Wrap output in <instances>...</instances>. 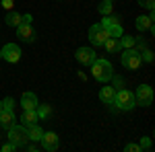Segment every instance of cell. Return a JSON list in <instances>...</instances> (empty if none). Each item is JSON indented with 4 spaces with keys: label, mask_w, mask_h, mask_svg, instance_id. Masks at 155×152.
Segmentation results:
<instances>
[{
    "label": "cell",
    "mask_w": 155,
    "mask_h": 152,
    "mask_svg": "<svg viewBox=\"0 0 155 152\" xmlns=\"http://www.w3.org/2000/svg\"><path fill=\"white\" fill-rule=\"evenodd\" d=\"M124 150H126V152H143L139 144H126V146H124Z\"/></svg>",
    "instance_id": "83f0119b"
},
{
    "label": "cell",
    "mask_w": 155,
    "mask_h": 152,
    "mask_svg": "<svg viewBox=\"0 0 155 152\" xmlns=\"http://www.w3.org/2000/svg\"><path fill=\"white\" fill-rule=\"evenodd\" d=\"M37 105H39V101H37L35 93H23V97H21V107H23V111H27V109H35Z\"/></svg>",
    "instance_id": "4fadbf2b"
},
{
    "label": "cell",
    "mask_w": 155,
    "mask_h": 152,
    "mask_svg": "<svg viewBox=\"0 0 155 152\" xmlns=\"http://www.w3.org/2000/svg\"><path fill=\"white\" fill-rule=\"evenodd\" d=\"M35 113L39 119H48L52 115V105H37L35 107Z\"/></svg>",
    "instance_id": "ffe728a7"
},
{
    "label": "cell",
    "mask_w": 155,
    "mask_h": 152,
    "mask_svg": "<svg viewBox=\"0 0 155 152\" xmlns=\"http://www.w3.org/2000/svg\"><path fill=\"white\" fill-rule=\"evenodd\" d=\"M37 121H39V117H37L35 109H27V111H23V115H21V126L31 128V126H35Z\"/></svg>",
    "instance_id": "5bb4252c"
},
{
    "label": "cell",
    "mask_w": 155,
    "mask_h": 152,
    "mask_svg": "<svg viewBox=\"0 0 155 152\" xmlns=\"http://www.w3.org/2000/svg\"><path fill=\"white\" fill-rule=\"evenodd\" d=\"M139 146H141V150H151L153 142H151V138H147V136H145V138H141V144H139Z\"/></svg>",
    "instance_id": "484cf974"
},
{
    "label": "cell",
    "mask_w": 155,
    "mask_h": 152,
    "mask_svg": "<svg viewBox=\"0 0 155 152\" xmlns=\"http://www.w3.org/2000/svg\"><path fill=\"white\" fill-rule=\"evenodd\" d=\"M8 142H12L17 146V150H23L25 144L29 142V138H27V128L21 126V123H12L11 128H8Z\"/></svg>",
    "instance_id": "3957f363"
},
{
    "label": "cell",
    "mask_w": 155,
    "mask_h": 152,
    "mask_svg": "<svg viewBox=\"0 0 155 152\" xmlns=\"http://www.w3.org/2000/svg\"><path fill=\"white\" fill-rule=\"evenodd\" d=\"M112 4H114V2H110V0H101V4L97 6V11L101 12L104 17H106V14H112V11H114V6H112Z\"/></svg>",
    "instance_id": "7402d4cb"
},
{
    "label": "cell",
    "mask_w": 155,
    "mask_h": 152,
    "mask_svg": "<svg viewBox=\"0 0 155 152\" xmlns=\"http://www.w3.org/2000/svg\"><path fill=\"white\" fill-rule=\"evenodd\" d=\"M0 60H2V51H0Z\"/></svg>",
    "instance_id": "836d02e7"
},
{
    "label": "cell",
    "mask_w": 155,
    "mask_h": 152,
    "mask_svg": "<svg viewBox=\"0 0 155 152\" xmlns=\"http://www.w3.org/2000/svg\"><path fill=\"white\" fill-rule=\"evenodd\" d=\"M134 103L141 107H149L153 103V88L149 84H141L137 88V93H134Z\"/></svg>",
    "instance_id": "52a82bcc"
},
{
    "label": "cell",
    "mask_w": 155,
    "mask_h": 152,
    "mask_svg": "<svg viewBox=\"0 0 155 152\" xmlns=\"http://www.w3.org/2000/svg\"><path fill=\"white\" fill-rule=\"evenodd\" d=\"M39 142H41V148L48 152H56L60 146V138L56 132H44V136H41Z\"/></svg>",
    "instance_id": "30bf717a"
},
{
    "label": "cell",
    "mask_w": 155,
    "mask_h": 152,
    "mask_svg": "<svg viewBox=\"0 0 155 152\" xmlns=\"http://www.w3.org/2000/svg\"><path fill=\"white\" fill-rule=\"evenodd\" d=\"M15 29H17V37H19L21 41H25V43H33V41H35V29H33L31 23H23V21H21Z\"/></svg>",
    "instance_id": "ba28073f"
},
{
    "label": "cell",
    "mask_w": 155,
    "mask_h": 152,
    "mask_svg": "<svg viewBox=\"0 0 155 152\" xmlns=\"http://www.w3.org/2000/svg\"><path fill=\"white\" fill-rule=\"evenodd\" d=\"M104 47H106L107 54H118V51H122V45H120L118 37H107L106 43H104Z\"/></svg>",
    "instance_id": "e0dca14e"
},
{
    "label": "cell",
    "mask_w": 155,
    "mask_h": 152,
    "mask_svg": "<svg viewBox=\"0 0 155 152\" xmlns=\"http://www.w3.org/2000/svg\"><path fill=\"white\" fill-rule=\"evenodd\" d=\"M107 37H110V33L101 23H95L89 27V41L93 43V47H104Z\"/></svg>",
    "instance_id": "5b68a950"
},
{
    "label": "cell",
    "mask_w": 155,
    "mask_h": 152,
    "mask_svg": "<svg viewBox=\"0 0 155 152\" xmlns=\"http://www.w3.org/2000/svg\"><path fill=\"white\" fill-rule=\"evenodd\" d=\"M2 6H4L6 11H12V6H15V2H12V0H2Z\"/></svg>",
    "instance_id": "f546056e"
},
{
    "label": "cell",
    "mask_w": 155,
    "mask_h": 152,
    "mask_svg": "<svg viewBox=\"0 0 155 152\" xmlns=\"http://www.w3.org/2000/svg\"><path fill=\"white\" fill-rule=\"evenodd\" d=\"M120 62H122L124 68H128V70H137V68L141 66V62H143V60H141V51H139L137 47H128V49L122 51Z\"/></svg>",
    "instance_id": "277c9868"
},
{
    "label": "cell",
    "mask_w": 155,
    "mask_h": 152,
    "mask_svg": "<svg viewBox=\"0 0 155 152\" xmlns=\"http://www.w3.org/2000/svg\"><path fill=\"white\" fill-rule=\"evenodd\" d=\"M114 95H116V88L114 86H104L99 91V101L104 105H114Z\"/></svg>",
    "instance_id": "9a60e30c"
},
{
    "label": "cell",
    "mask_w": 155,
    "mask_h": 152,
    "mask_svg": "<svg viewBox=\"0 0 155 152\" xmlns=\"http://www.w3.org/2000/svg\"><path fill=\"white\" fill-rule=\"evenodd\" d=\"M141 60H143V62H149V64H151V62H153V51H151L149 47H145L143 51H141Z\"/></svg>",
    "instance_id": "cb8c5ba5"
},
{
    "label": "cell",
    "mask_w": 155,
    "mask_h": 152,
    "mask_svg": "<svg viewBox=\"0 0 155 152\" xmlns=\"http://www.w3.org/2000/svg\"><path fill=\"white\" fill-rule=\"evenodd\" d=\"M118 39H120V45H122V49L134 47V37H132V35H124V33H122V35H120Z\"/></svg>",
    "instance_id": "44dd1931"
},
{
    "label": "cell",
    "mask_w": 155,
    "mask_h": 152,
    "mask_svg": "<svg viewBox=\"0 0 155 152\" xmlns=\"http://www.w3.org/2000/svg\"><path fill=\"white\" fill-rule=\"evenodd\" d=\"M23 19H21V14L17 11H8V14H6V19H4V23L8 25V27H17V25L21 23Z\"/></svg>",
    "instance_id": "d6986e66"
},
{
    "label": "cell",
    "mask_w": 155,
    "mask_h": 152,
    "mask_svg": "<svg viewBox=\"0 0 155 152\" xmlns=\"http://www.w3.org/2000/svg\"><path fill=\"white\" fill-rule=\"evenodd\" d=\"M101 25L107 29L110 37H120L122 33H124V29H122V21H120V17H116V14H106L104 21H101Z\"/></svg>",
    "instance_id": "8992f818"
},
{
    "label": "cell",
    "mask_w": 155,
    "mask_h": 152,
    "mask_svg": "<svg viewBox=\"0 0 155 152\" xmlns=\"http://www.w3.org/2000/svg\"><path fill=\"white\" fill-rule=\"evenodd\" d=\"M110 80H114V88H124V78L122 76H112Z\"/></svg>",
    "instance_id": "4316f807"
},
{
    "label": "cell",
    "mask_w": 155,
    "mask_h": 152,
    "mask_svg": "<svg viewBox=\"0 0 155 152\" xmlns=\"http://www.w3.org/2000/svg\"><path fill=\"white\" fill-rule=\"evenodd\" d=\"M41 136H44V129L39 128V126H31V128H27V138H29V142H39L41 140Z\"/></svg>",
    "instance_id": "ac0fdd59"
},
{
    "label": "cell",
    "mask_w": 155,
    "mask_h": 152,
    "mask_svg": "<svg viewBox=\"0 0 155 152\" xmlns=\"http://www.w3.org/2000/svg\"><path fill=\"white\" fill-rule=\"evenodd\" d=\"M0 150H2V152H12V150H17V146H15L12 142H6V144H4Z\"/></svg>",
    "instance_id": "f1b7e54d"
},
{
    "label": "cell",
    "mask_w": 155,
    "mask_h": 152,
    "mask_svg": "<svg viewBox=\"0 0 155 152\" xmlns=\"http://www.w3.org/2000/svg\"><path fill=\"white\" fill-rule=\"evenodd\" d=\"M2 109H4V111H15V99H12V97H6V99L2 101Z\"/></svg>",
    "instance_id": "603a6c76"
},
{
    "label": "cell",
    "mask_w": 155,
    "mask_h": 152,
    "mask_svg": "<svg viewBox=\"0 0 155 152\" xmlns=\"http://www.w3.org/2000/svg\"><path fill=\"white\" fill-rule=\"evenodd\" d=\"M25 148H27L29 152H37V150H39V146H35V144H29V142L25 144Z\"/></svg>",
    "instance_id": "4dcf8cb0"
},
{
    "label": "cell",
    "mask_w": 155,
    "mask_h": 152,
    "mask_svg": "<svg viewBox=\"0 0 155 152\" xmlns=\"http://www.w3.org/2000/svg\"><path fill=\"white\" fill-rule=\"evenodd\" d=\"M143 8H147L149 12H153V8H155V0H137Z\"/></svg>",
    "instance_id": "d4e9b609"
},
{
    "label": "cell",
    "mask_w": 155,
    "mask_h": 152,
    "mask_svg": "<svg viewBox=\"0 0 155 152\" xmlns=\"http://www.w3.org/2000/svg\"><path fill=\"white\" fill-rule=\"evenodd\" d=\"M12 123H17V117H15V111H0V128L8 129Z\"/></svg>",
    "instance_id": "2e32d148"
},
{
    "label": "cell",
    "mask_w": 155,
    "mask_h": 152,
    "mask_svg": "<svg viewBox=\"0 0 155 152\" xmlns=\"http://www.w3.org/2000/svg\"><path fill=\"white\" fill-rule=\"evenodd\" d=\"M114 107L120 109V111H132L137 107V103H134V93H130L128 88H116Z\"/></svg>",
    "instance_id": "7a4b0ae2"
},
{
    "label": "cell",
    "mask_w": 155,
    "mask_h": 152,
    "mask_svg": "<svg viewBox=\"0 0 155 152\" xmlns=\"http://www.w3.org/2000/svg\"><path fill=\"white\" fill-rule=\"evenodd\" d=\"M74 56H77V62L83 64V66H91L93 60L97 58V54L93 51V47H79Z\"/></svg>",
    "instance_id": "8fae6325"
},
{
    "label": "cell",
    "mask_w": 155,
    "mask_h": 152,
    "mask_svg": "<svg viewBox=\"0 0 155 152\" xmlns=\"http://www.w3.org/2000/svg\"><path fill=\"white\" fill-rule=\"evenodd\" d=\"M0 111H2V101H0Z\"/></svg>",
    "instance_id": "d6a6232c"
},
{
    "label": "cell",
    "mask_w": 155,
    "mask_h": 152,
    "mask_svg": "<svg viewBox=\"0 0 155 152\" xmlns=\"http://www.w3.org/2000/svg\"><path fill=\"white\" fill-rule=\"evenodd\" d=\"M0 51H2V60H6V62H11V64H17L19 60H21V47L17 45V43H6L4 47H0Z\"/></svg>",
    "instance_id": "9c48e42d"
},
{
    "label": "cell",
    "mask_w": 155,
    "mask_h": 152,
    "mask_svg": "<svg viewBox=\"0 0 155 152\" xmlns=\"http://www.w3.org/2000/svg\"><path fill=\"white\" fill-rule=\"evenodd\" d=\"M134 25H137V29L143 33V31H151L153 33V12L151 14H147V17H137V21H134Z\"/></svg>",
    "instance_id": "7c38bea8"
},
{
    "label": "cell",
    "mask_w": 155,
    "mask_h": 152,
    "mask_svg": "<svg viewBox=\"0 0 155 152\" xmlns=\"http://www.w3.org/2000/svg\"><path fill=\"white\" fill-rule=\"evenodd\" d=\"M21 19H23V23H31V21H33V17H31L29 12H27V14H21Z\"/></svg>",
    "instance_id": "1f68e13d"
},
{
    "label": "cell",
    "mask_w": 155,
    "mask_h": 152,
    "mask_svg": "<svg viewBox=\"0 0 155 152\" xmlns=\"http://www.w3.org/2000/svg\"><path fill=\"white\" fill-rule=\"evenodd\" d=\"M91 74L99 82H110V78L114 76V66L106 58H95L93 64H91Z\"/></svg>",
    "instance_id": "6da1fadb"
},
{
    "label": "cell",
    "mask_w": 155,
    "mask_h": 152,
    "mask_svg": "<svg viewBox=\"0 0 155 152\" xmlns=\"http://www.w3.org/2000/svg\"><path fill=\"white\" fill-rule=\"evenodd\" d=\"M110 2H114V0H110Z\"/></svg>",
    "instance_id": "e575fe53"
}]
</instances>
